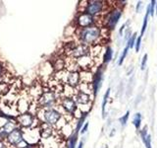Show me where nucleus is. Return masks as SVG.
Wrapping results in <instances>:
<instances>
[{
    "mask_svg": "<svg viewBox=\"0 0 157 148\" xmlns=\"http://www.w3.org/2000/svg\"><path fill=\"white\" fill-rule=\"evenodd\" d=\"M109 94H110V89H108L107 92L105 93V95H104L103 103H102V114H103V117H104V114H105V106H106V102H107V99H108Z\"/></svg>",
    "mask_w": 157,
    "mask_h": 148,
    "instance_id": "nucleus-22",
    "label": "nucleus"
},
{
    "mask_svg": "<svg viewBox=\"0 0 157 148\" xmlns=\"http://www.w3.org/2000/svg\"><path fill=\"white\" fill-rule=\"evenodd\" d=\"M140 135H142V140L145 144V147L151 148V138H150L149 134H147V126L146 125H145L144 127L142 128V130L140 131Z\"/></svg>",
    "mask_w": 157,
    "mask_h": 148,
    "instance_id": "nucleus-15",
    "label": "nucleus"
},
{
    "mask_svg": "<svg viewBox=\"0 0 157 148\" xmlns=\"http://www.w3.org/2000/svg\"><path fill=\"white\" fill-rule=\"evenodd\" d=\"M121 15H122V11L120 9H115L111 13H109V15H108L106 18V27L107 28L110 30L114 29L115 26L117 25Z\"/></svg>",
    "mask_w": 157,
    "mask_h": 148,
    "instance_id": "nucleus-7",
    "label": "nucleus"
},
{
    "mask_svg": "<svg viewBox=\"0 0 157 148\" xmlns=\"http://www.w3.org/2000/svg\"><path fill=\"white\" fill-rule=\"evenodd\" d=\"M77 65L78 67H82V68L86 69V70H88V68H90L93 66V59H91L89 56H85V57H82L80 59H77Z\"/></svg>",
    "mask_w": 157,
    "mask_h": 148,
    "instance_id": "nucleus-14",
    "label": "nucleus"
},
{
    "mask_svg": "<svg viewBox=\"0 0 157 148\" xmlns=\"http://www.w3.org/2000/svg\"><path fill=\"white\" fill-rule=\"evenodd\" d=\"M136 38H137V34L135 33L130 38L129 41H128V45H127V47L129 48H132L135 47V44H136Z\"/></svg>",
    "mask_w": 157,
    "mask_h": 148,
    "instance_id": "nucleus-21",
    "label": "nucleus"
},
{
    "mask_svg": "<svg viewBox=\"0 0 157 148\" xmlns=\"http://www.w3.org/2000/svg\"><path fill=\"white\" fill-rule=\"evenodd\" d=\"M17 127H18V125L15 122H13V120H7V122L1 126L2 130H3L5 132L8 133V134H9L10 132H12V131Z\"/></svg>",
    "mask_w": 157,
    "mask_h": 148,
    "instance_id": "nucleus-16",
    "label": "nucleus"
},
{
    "mask_svg": "<svg viewBox=\"0 0 157 148\" xmlns=\"http://www.w3.org/2000/svg\"><path fill=\"white\" fill-rule=\"evenodd\" d=\"M140 42H142V37H139L137 39V41H136V44H135V45H136V50L137 52H139V47H140Z\"/></svg>",
    "mask_w": 157,
    "mask_h": 148,
    "instance_id": "nucleus-25",
    "label": "nucleus"
},
{
    "mask_svg": "<svg viewBox=\"0 0 157 148\" xmlns=\"http://www.w3.org/2000/svg\"><path fill=\"white\" fill-rule=\"evenodd\" d=\"M0 148H8V145L5 143V141L0 140Z\"/></svg>",
    "mask_w": 157,
    "mask_h": 148,
    "instance_id": "nucleus-28",
    "label": "nucleus"
},
{
    "mask_svg": "<svg viewBox=\"0 0 157 148\" xmlns=\"http://www.w3.org/2000/svg\"><path fill=\"white\" fill-rule=\"evenodd\" d=\"M129 115H130V112L128 111L126 113V115H124V117L120 118V123L122 125H125L127 123V120H128V118H129Z\"/></svg>",
    "mask_w": 157,
    "mask_h": 148,
    "instance_id": "nucleus-24",
    "label": "nucleus"
},
{
    "mask_svg": "<svg viewBox=\"0 0 157 148\" xmlns=\"http://www.w3.org/2000/svg\"><path fill=\"white\" fill-rule=\"evenodd\" d=\"M101 75H102V71H98L95 74V76L93 78V91L94 94H96L97 90L99 88L100 85V81H101Z\"/></svg>",
    "mask_w": 157,
    "mask_h": 148,
    "instance_id": "nucleus-17",
    "label": "nucleus"
},
{
    "mask_svg": "<svg viewBox=\"0 0 157 148\" xmlns=\"http://www.w3.org/2000/svg\"><path fill=\"white\" fill-rule=\"evenodd\" d=\"M90 52V47L88 45H86L83 44H78L76 45L69 52V55H71V57L80 59L85 56H88Z\"/></svg>",
    "mask_w": 157,
    "mask_h": 148,
    "instance_id": "nucleus-5",
    "label": "nucleus"
},
{
    "mask_svg": "<svg viewBox=\"0 0 157 148\" xmlns=\"http://www.w3.org/2000/svg\"><path fill=\"white\" fill-rule=\"evenodd\" d=\"M25 148H29V147H28V146H27V147H25Z\"/></svg>",
    "mask_w": 157,
    "mask_h": 148,
    "instance_id": "nucleus-33",
    "label": "nucleus"
},
{
    "mask_svg": "<svg viewBox=\"0 0 157 148\" xmlns=\"http://www.w3.org/2000/svg\"><path fill=\"white\" fill-rule=\"evenodd\" d=\"M61 107L63 108V110L68 114H75V112L77 111V104H76L75 100L70 97H65L61 100Z\"/></svg>",
    "mask_w": 157,
    "mask_h": 148,
    "instance_id": "nucleus-8",
    "label": "nucleus"
},
{
    "mask_svg": "<svg viewBox=\"0 0 157 148\" xmlns=\"http://www.w3.org/2000/svg\"><path fill=\"white\" fill-rule=\"evenodd\" d=\"M100 37H101V31L100 28L96 26H91L88 28L82 29L78 35L82 44L86 45H96V42L99 41Z\"/></svg>",
    "mask_w": 157,
    "mask_h": 148,
    "instance_id": "nucleus-1",
    "label": "nucleus"
},
{
    "mask_svg": "<svg viewBox=\"0 0 157 148\" xmlns=\"http://www.w3.org/2000/svg\"><path fill=\"white\" fill-rule=\"evenodd\" d=\"M18 125H20L23 127H31L34 123V117L29 113H25L18 117Z\"/></svg>",
    "mask_w": 157,
    "mask_h": 148,
    "instance_id": "nucleus-10",
    "label": "nucleus"
},
{
    "mask_svg": "<svg viewBox=\"0 0 157 148\" xmlns=\"http://www.w3.org/2000/svg\"><path fill=\"white\" fill-rule=\"evenodd\" d=\"M57 98L53 91H44L39 99V106L41 109H53L56 105Z\"/></svg>",
    "mask_w": 157,
    "mask_h": 148,
    "instance_id": "nucleus-2",
    "label": "nucleus"
},
{
    "mask_svg": "<svg viewBox=\"0 0 157 148\" xmlns=\"http://www.w3.org/2000/svg\"><path fill=\"white\" fill-rule=\"evenodd\" d=\"M103 7L104 4L102 1H95V0L94 1H89L88 4L86 7L85 13H88V15L94 17L95 15L99 14V13L103 11Z\"/></svg>",
    "mask_w": 157,
    "mask_h": 148,
    "instance_id": "nucleus-6",
    "label": "nucleus"
},
{
    "mask_svg": "<svg viewBox=\"0 0 157 148\" xmlns=\"http://www.w3.org/2000/svg\"><path fill=\"white\" fill-rule=\"evenodd\" d=\"M140 122H142V115L139 113V114H136L134 117V120H132V123L134 125L136 126L137 130H139V126H140Z\"/></svg>",
    "mask_w": 157,
    "mask_h": 148,
    "instance_id": "nucleus-20",
    "label": "nucleus"
},
{
    "mask_svg": "<svg viewBox=\"0 0 157 148\" xmlns=\"http://www.w3.org/2000/svg\"><path fill=\"white\" fill-rule=\"evenodd\" d=\"M43 120H44V123H48V125H55L56 123H58L59 120H61V113L57 111V110H55L53 108V109H46L43 111Z\"/></svg>",
    "mask_w": 157,
    "mask_h": 148,
    "instance_id": "nucleus-3",
    "label": "nucleus"
},
{
    "mask_svg": "<svg viewBox=\"0 0 157 148\" xmlns=\"http://www.w3.org/2000/svg\"><path fill=\"white\" fill-rule=\"evenodd\" d=\"M156 14H157V4H156Z\"/></svg>",
    "mask_w": 157,
    "mask_h": 148,
    "instance_id": "nucleus-32",
    "label": "nucleus"
},
{
    "mask_svg": "<svg viewBox=\"0 0 157 148\" xmlns=\"http://www.w3.org/2000/svg\"><path fill=\"white\" fill-rule=\"evenodd\" d=\"M74 100L76 102V104L82 105V106H86V105H88L90 103V95L88 93H86V91H78L77 93L75 94Z\"/></svg>",
    "mask_w": 157,
    "mask_h": 148,
    "instance_id": "nucleus-12",
    "label": "nucleus"
},
{
    "mask_svg": "<svg viewBox=\"0 0 157 148\" xmlns=\"http://www.w3.org/2000/svg\"><path fill=\"white\" fill-rule=\"evenodd\" d=\"M6 140L10 145L18 148L19 146H20V144H22L24 141H25V139H24L23 131H22L21 128H19V127L15 128L12 132H10L9 134H8Z\"/></svg>",
    "mask_w": 157,
    "mask_h": 148,
    "instance_id": "nucleus-4",
    "label": "nucleus"
},
{
    "mask_svg": "<svg viewBox=\"0 0 157 148\" xmlns=\"http://www.w3.org/2000/svg\"><path fill=\"white\" fill-rule=\"evenodd\" d=\"M146 61H147V55H143V58H142V70L145 68Z\"/></svg>",
    "mask_w": 157,
    "mask_h": 148,
    "instance_id": "nucleus-27",
    "label": "nucleus"
},
{
    "mask_svg": "<svg viewBox=\"0 0 157 148\" xmlns=\"http://www.w3.org/2000/svg\"><path fill=\"white\" fill-rule=\"evenodd\" d=\"M112 55H113V52L111 50V47H107L106 48V52L104 53V57H103V62L104 63H108L109 61L112 59Z\"/></svg>",
    "mask_w": 157,
    "mask_h": 148,
    "instance_id": "nucleus-18",
    "label": "nucleus"
},
{
    "mask_svg": "<svg viewBox=\"0 0 157 148\" xmlns=\"http://www.w3.org/2000/svg\"><path fill=\"white\" fill-rule=\"evenodd\" d=\"M3 75H4V67L0 63V77H2Z\"/></svg>",
    "mask_w": 157,
    "mask_h": 148,
    "instance_id": "nucleus-29",
    "label": "nucleus"
},
{
    "mask_svg": "<svg viewBox=\"0 0 157 148\" xmlns=\"http://www.w3.org/2000/svg\"><path fill=\"white\" fill-rule=\"evenodd\" d=\"M53 134V127L52 125H48L46 123H40V130H39V135L44 139H47L52 136Z\"/></svg>",
    "mask_w": 157,
    "mask_h": 148,
    "instance_id": "nucleus-13",
    "label": "nucleus"
},
{
    "mask_svg": "<svg viewBox=\"0 0 157 148\" xmlns=\"http://www.w3.org/2000/svg\"><path fill=\"white\" fill-rule=\"evenodd\" d=\"M150 14V9H149V6L147 8V12L146 14L144 16V20H143V24H142V33H140V37L142 38V35L144 34L145 32V29H146V26H147V21H148V15Z\"/></svg>",
    "mask_w": 157,
    "mask_h": 148,
    "instance_id": "nucleus-19",
    "label": "nucleus"
},
{
    "mask_svg": "<svg viewBox=\"0 0 157 148\" xmlns=\"http://www.w3.org/2000/svg\"><path fill=\"white\" fill-rule=\"evenodd\" d=\"M81 82V74L76 70L69 71L66 75V83L70 87L74 88L80 84Z\"/></svg>",
    "mask_w": 157,
    "mask_h": 148,
    "instance_id": "nucleus-11",
    "label": "nucleus"
},
{
    "mask_svg": "<svg viewBox=\"0 0 157 148\" xmlns=\"http://www.w3.org/2000/svg\"><path fill=\"white\" fill-rule=\"evenodd\" d=\"M88 123H86V125H85V126H83V130H82V131H81V132H82V133H85L86 131V130H88Z\"/></svg>",
    "mask_w": 157,
    "mask_h": 148,
    "instance_id": "nucleus-30",
    "label": "nucleus"
},
{
    "mask_svg": "<svg viewBox=\"0 0 157 148\" xmlns=\"http://www.w3.org/2000/svg\"><path fill=\"white\" fill-rule=\"evenodd\" d=\"M77 23L78 26L81 27L82 29L88 28V27H91L94 23V18L93 16L88 15V13H82L77 19Z\"/></svg>",
    "mask_w": 157,
    "mask_h": 148,
    "instance_id": "nucleus-9",
    "label": "nucleus"
},
{
    "mask_svg": "<svg viewBox=\"0 0 157 148\" xmlns=\"http://www.w3.org/2000/svg\"><path fill=\"white\" fill-rule=\"evenodd\" d=\"M156 5V1L155 0H152L151 1V4H150V6H149V9H150V15L152 16L153 15V13H154V6Z\"/></svg>",
    "mask_w": 157,
    "mask_h": 148,
    "instance_id": "nucleus-26",
    "label": "nucleus"
},
{
    "mask_svg": "<svg viewBox=\"0 0 157 148\" xmlns=\"http://www.w3.org/2000/svg\"><path fill=\"white\" fill-rule=\"evenodd\" d=\"M130 50V48H129L128 47H125V50H124L123 53H122V55L120 56V60H119V65H121V64L123 63V60L125 59V57H126L127 53H128V50Z\"/></svg>",
    "mask_w": 157,
    "mask_h": 148,
    "instance_id": "nucleus-23",
    "label": "nucleus"
},
{
    "mask_svg": "<svg viewBox=\"0 0 157 148\" xmlns=\"http://www.w3.org/2000/svg\"><path fill=\"white\" fill-rule=\"evenodd\" d=\"M78 148H83V142H80V144H78Z\"/></svg>",
    "mask_w": 157,
    "mask_h": 148,
    "instance_id": "nucleus-31",
    "label": "nucleus"
}]
</instances>
